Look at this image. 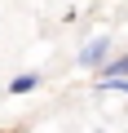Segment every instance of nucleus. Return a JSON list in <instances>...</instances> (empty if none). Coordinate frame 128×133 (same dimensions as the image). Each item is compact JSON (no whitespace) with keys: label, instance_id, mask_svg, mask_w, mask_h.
Here are the masks:
<instances>
[{"label":"nucleus","instance_id":"obj_1","mask_svg":"<svg viewBox=\"0 0 128 133\" xmlns=\"http://www.w3.org/2000/svg\"><path fill=\"white\" fill-rule=\"evenodd\" d=\"M106 53H110V36H93V40H84V49H80V66L97 71V66L106 62Z\"/></svg>","mask_w":128,"mask_h":133},{"label":"nucleus","instance_id":"obj_2","mask_svg":"<svg viewBox=\"0 0 128 133\" xmlns=\"http://www.w3.org/2000/svg\"><path fill=\"white\" fill-rule=\"evenodd\" d=\"M31 89H40V76L35 71H22V76L9 80V93H31Z\"/></svg>","mask_w":128,"mask_h":133},{"label":"nucleus","instance_id":"obj_3","mask_svg":"<svg viewBox=\"0 0 128 133\" xmlns=\"http://www.w3.org/2000/svg\"><path fill=\"white\" fill-rule=\"evenodd\" d=\"M97 71H102V80H110V76H128V53H124V58H115V62H102Z\"/></svg>","mask_w":128,"mask_h":133},{"label":"nucleus","instance_id":"obj_4","mask_svg":"<svg viewBox=\"0 0 128 133\" xmlns=\"http://www.w3.org/2000/svg\"><path fill=\"white\" fill-rule=\"evenodd\" d=\"M102 89H110V93H128V76H110V80H97Z\"/></svg>","mask_w":128,"mask_h":133}]
</instances>
